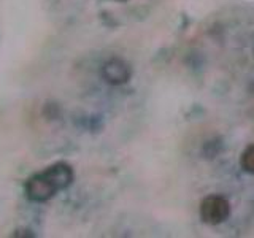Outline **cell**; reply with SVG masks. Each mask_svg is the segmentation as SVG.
Segmentation results:
<instances>
[{
	"label": "cell",
	"mask_w": 254,
	"mask_h": 238,
	"mask_svg": "<svg viewBox=\"0 0 254 238\" xmlns=\"http://www.w3.org/2000/svg\"><path fill=\"white\" fill-rule=\"evenodd\" d=\"M26 195L30 202L45 203L59 192L58 186L54 184L53 179L48 177L46 172H38L34 177H30L26 182Z\"/></svg>",
	"instance_id": "1"
},
{
	"label": "cell",
	"mask_w": 254,
	"mask_h": 238,
	"mask_svg": "<svg viewBox=\"0 0 254 238\" xmlns=\"http://www.w3.org/2000/svg\"><path fill=\"white\" fill-rule=\"evenodd\" d=\"M118 2H123V0H118Z\"/></svg>",
	"instance_id": "7"
},
{
	"label": "cell",
	"mask_w": 254,
	"mask_h": 238,
	"mask_svg": "<svg viewBox=\"0 0 254 238\" xmlns=\"http://www.w3.org/2000/svg\"><path fill=\"white\" fill-rule=\"evenodd\" d=\"M230 214V205L222 195H208L200 203V218L205 224L216 226L224 222Z\"/></svg>",
	"instance_id": "2"
},
{
	"label": "cell",
	"mask_w": 254,
	"mask_h": 238,
	"mask_svg": "<svg viewBox=\"0 0 254 238\" xmlns=\"http://www.w3.org/2000/svg\"><path fill=\"white\" fill-rule=\"evenodd\" d=\"M46 175L53 179V182L58 186L59 192L61 190H65L67 187L71 186V182L75 179V173L73 169L65 164V162H58V164H53L50 165L48 169H45Z\"/></svg>",
	"instance_id": "4"
},
{
	"label": "cell",
	"mask_w": 254,
	"mask_h": 238,
	"mask_svg": "<svg viewBox=\"0 0 254 238\" xmlns=\"http://www.w3.org/2000/svg\"><path fill=\"white\" fill-rule=\"evenodd\" d=\"M11 237H29V238H32V237H35V234L32 232V230H26V229H19V230H14V232L11 234Z\"/></svg>",
	"instance_id": "6"
},
{
	"label": "cell",
	"mask_w": 254,
	"mask_h": 238,
	"mask_svg": "<svg viewBox=\"0 0 254 238\" xmlns=\"http://www.w3.org/2000/svg\"><path fill=\"white\" fill-rule=\"evenodd\" d=\"M100 75L103 81L111 86H123L129 83L132 76V68L124 59L121 58H111L103 62L100 68Z\"/></svg>",
	"instance_id": "3"
},
{
	"label": "cell",
	"mask_w": 254,
	"mask_h": 238,
	"mask_svg": "<svg viewBox=\"0 0 254 238\" xmlns=\"http://www.w3.org/2000/svg\"><path fill=\"white\" fill-rule=\"evenodd\" d=\"M242 167L246 173L254 175V145L248 146L242 154Z\"/></svg>",
	"instance_id": "5"
}]
</instances>
